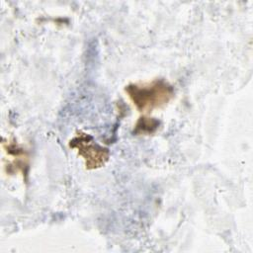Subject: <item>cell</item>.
<instances>
[{"mask_svg":"<svg viewBox=\"0 0 253 253\" xmlns=\"http://www.w3.org/2000/svg\"><path fill=\"white\" fill-rule=\"evenodd\" d=\"M159 126V122L153 118L140 117L134 126L133 132L135 134H151Z\"/></svg>","mask_w":253,"mask_h":253,"instance_id":"obj_3","label":"cell"},{"mask_svg":"<svg viewBox=\"0 0 253 253\" xmlns=\"http://www.w3.org/2000/svg\"><path fill=\"white\" fill-rule=\"evenodd\" d=\"M125 92L140 113H150L156 109H161L174 97L173 86L164 79L131 83L126 86Z\"/></svg>","mask_w":253,"mask_h":253,"instance_id":"obj_1","label":"cell"},{"mask_svg":"<svg viewBox=\"0 0 253 253\" xmlns=\"http://www.w3.org/2000/svg\"><path fill=\"white\" fill-rule=\"evenodd\" d=\"M69 146L76 149L78 154L83 157L85 167L88 170L101 168L110 158V150L96 143L90 134L83 131H77L69 141Z\"/></svg>","mask_w":253,"mask_h":253,"instance_id":"obj_2","label":"cell"}]
</instances>
